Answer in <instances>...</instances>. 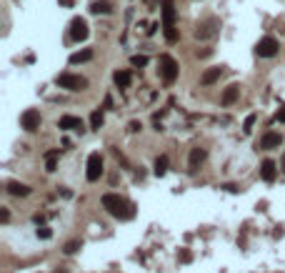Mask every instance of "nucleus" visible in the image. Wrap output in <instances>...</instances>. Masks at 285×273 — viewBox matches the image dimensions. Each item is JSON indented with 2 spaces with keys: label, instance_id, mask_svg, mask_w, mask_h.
<instances>
[{
  "label": "nucleus",
  "instance_id": "1",
  "mask_svg": "<svg viewBox=\"0 0 285 273\" xmlns=\"http://www.w3.org/2000/svg\"><path fill=\"white\" fill-rule=\"evenodd\" d=\"M103 208L113 218H120V221H130L135 216V205L130 201H125L123 196H118V193H105L103 196Z\"/></svg>",
  "mask_w": 285,
  "mask_h": 273
},
{
  "label": "nucleus",
  "instance_id": "2",
  "mask_svg": "<svg viewBox=\"0 0 285 273\" xmlns=\"http://www.w3.org/2000/svg\"><path fill=\"white\" fill-rule=\"evenodd\" d=\"M163 33L168 43H178V30H175V5L170 0H163Z\"/></svg>",
  "mask_w": 285,
  "mask_h": 273
},
{
  "label": "nucleus",
  "instance_id": "3",
  "mask_svg": "<svg viewBox=\"0 0 285 273\" xmlns=\"http://www.w3.org/2000/svg\"><path fill=\"white\" fill-rule=\"evenodd\" d=\"M55 83L60 88H65V91H85L88 88V78H83L78 73H60L55 78Z\"/></svg>",
  "mask_w": 285,
  "mask_h": 273
},
{
  "label": "nucleus",
  "instance_id": "4",
  "mask_svg": "<svg viewBox=\"0 0 285 273\" xmlns=\"http://www.w3.org/2000/svg\"><path fill=\"white\" fill-rule=\"evenodd\" d=\"M278 50H280V43H278L273 35L260 38V40H258V46H255V53H258L260 58H275Z\"/></svg>",
  "mask_w": 285,
  "mask_h": 273
},
{
  "label": "nucleus",
  "instance_id": "5",
  "mask_svg": "<svg viewBox=\"0 0 285 273\" xmlns=\"http://www.w3.org/2000/svg\"><path fill=\"white\" fill-rule=\"evenodd\" d=\"M178 73H180V68H178V63H175V58H170V55H163L160 58V78L168 83H175V78H178Z\"/></svg>",
  "mask_w": 285,
  "mask_h": 273
},
{
  "label": "nucleus",
  "instance_id": "6",
  "mask_svg": "<svg viewBox=\"0 0 285 273\" xmlns=\"http://www.w3.org/2000/svg\"><path fill=\"white\" fill-rule=\"evenodd\" d=\"M218 28H220V20H218V18H208V20H203V23H198L195 38H198V40H208V38H213L218 33Z\"/></svg>",
  "mask_w": 285,
  "mask_h": 273
},
{
  "label": "nucleus",
  "instance_id": "7",
  "mask_svg": "<svg viewBox=\"0 0 285 273\" xmlns=\"http://www.w3.org/2000/svg\"><path fill=\"white\" fill-rule=\"evenodd\" d=\"M20 125H23L28 133H35L40 128V113L35 108H28L23 115H20Z\"/></svg>",
  "mask_w": 285,
  "mask_h": 273
},
{
  "label": "nucleus",
  "instance_id": "8",
  "mask_svg": "<svg viewBox=\"0 0 285 273\" xmlns=\"http://www.w3.org/2000/svg\"><path fill=\"white\" fill-rule=\"evenodd\" d=\"M88 181H98L103 176V158L100 153H90V158H88V171H85Z\"/></svg>",
  "mask_w": 285,
  "mask_h": 273
},
{
  "label": "nucleus",
  "instance_id": "9",
  "mask_svg": "<svg viewBox=\"0 0 285 273\" xmlns=\"http://www.w3.org/2000/svg\"><path fill=\"white\" fill-rule=\"evenodd\" d=\"M88 23L83 18H73L70 20V40H75V43H80V40H85L88 38Z\"/></svg>",
  "mask_w": 285,
  "mask_h": 273
},
{
  "label": "nucleus",
  "instance_id": "10",
  "mask_svg": "<svg viewBox=\"0 0 285 273\" xmlns=\"http://www.w3.org/2000/svg\"><path fill=\"white\" fill-rule=\"evenodd\" d=\"M280 143H283V138H280V133H265L260 138V143H258V148H263V151H270V148H280Z\"/></svg>",
  "mask_w": 285,
  "mask_h": 273
},
{
  "label": "nucleus",
  "instance_id": "11",
  "mask_svg": "<svg viewBox=\"0 0 285 273\" xmlns=\"http://www.w3.org/2000/svg\"><path fill=\"white\" fill-rule=\"evenodd\" d=\"M58 128H63V131H80L83 128V120L78 115H63L58 120Z\"/></svg>",
  "mask_w": 285,
  "mask_h": 273
},
{
  "label": "nucleus",
  "instance_id": "12",
  "mask_svg": "<svg viewBox=\"0 0 285 273\" xmlns=\"http://www.w3.org/2000/svg\"><path fill=\"white\" fill-rule=\"evenodd\" d=\"M220 75H223V68H220V66L208 68V70L200 75V83H203V86H213V83H218V80H220Z\"/></svg>",
  "mask_w": 285,
  "mask_h": 273
},
{
  "label": "nucleus",
  "instance_id": "13",
  "mask_svg": "<svg viewBox=\"0 0 285 273\" xmlns=\"http://www.w3.org/2000/svg\"><path fill=\"white\" fill-rule=\"evenodd\" d=\"M203 160H205V151H203L200 145H198V148H193V151H190V158H188V168H190V171H198Z\"/></svg>",
  "mask_w": 285,
  "mask_h": 273
},
{
  "label": "nucleus",
  "instance_id": "14",
  "mask_svg": "<svg viewBox=\"0 0 285 273\" xmlns=\"http://www.w3.org/2000/svg\"><path fill=\"white\" fill-rule=\"evenodd\" d=\"M8 193H10V196H20V198H25V196H30V188H28L25 183L10 181V183H8Z\"/></svg>",
  "mask_w": 285,
  "mask_h": 273
},
{
  "label": "nucleus",
  "instance_id": "15",
  "mask_svg": "<svg viewBox=\"0 0 285 273\" xmlns=\"http://www.w3.org/2000/svg\"><path fill=\"white\" fill-rule=\"evenodd\" d=\"M90 13L93 15H108V13H113V5L108 3V0H93V3H90Z\"/></svg>",
  "mask_w": 285,
  "mask_h": 273
},
{
  "label": "nucleus",
  "instance_id": "16",
  "mask_svg": "<svg viewBox=\"0 0 285 273\" xmlns=\"http://www.w3.org/2000/svg\"><path fill=\"white\" fill-rule=\"evenodd\" d=\"M260 176H263V181H268V183H273L275 181V163L268 158V160H263V165H260Z\"/></svg>",
  "mask_w": 285,
  "mask_h": 273
},
{
  "label": "nucleus",
  "instance_id": "17",
  "mask_svg": "<svg viewBox=\"0 0 285 273\" xmlns=\"http://www.w3.org/2000/svg\"><path fill=\"white\" fill-rule=\"evenodd\" d=\"M113 80H115L118 88H128L130 83H133V73H130V70H115Z\"/></svg>",
  "mask_w": 285,
  "mask_h": 273
},
{
  "label": "nucleus",
  "instance_id": "18",
  "mask_svg": "<svg viewBox=\"0 0 285 273\" xmlns=\"http://www.w3.org/2000/svg\"><path fill=\"white\" fill-rule=\"evenodd\" d=\"M238 93H240V86H235V83H233V86H228L225 91H223V106H233V103L238 100Z\"/></svg>",
  "mask_w": 285,
  "mask_h": 273
},
{
  "label": "nucleus",
  "instance_id": "19",
  "mask_svg": "<svg viewBox=\"0 0 285 273\" xmlns=\"http://www.w3.org/2000/svg\"><path fill=\"white\" fill-rule=\"evenodd\" d=\"M68 60H70V66H78V63H88V60H93V50H90V48L78 50V53H73Z\"/></svg>",
  "mask_w": 285,
  "mask_h": 273
},
{
  "label": "nucleus",
  "instance_id": "20",
  "mask_svg": "<svg viewBox=\"0 0 285 273\" xmlns=\"http://www.w3.org/2000/svg\"><path fill=\"white\" fill-rule=\"evenodd\" d=\"M58 156H60V151H50V153H45V171H48V173H53L55 168H58Z\"/></svg>",
  "mask_w": 285,
  "mask_h": 273
},
{
  "label": "nucleus",
  "instance_id": "21",
  "mask_svg": "<svg viewBox=\"0 0 285 273\" xmlns=\"http://www.w3.org/2000/svg\"><path fill=\"white\" fill-rule=\"evenodd\" d=\"M168 173V156H160L155 160V176H165Z\"/></svg>",
  "mask_w": 285,
  "mask_h": 273
},
{
  "label": "nucleus",
  "instance_id": "22",
  "mask_svg": "<svg viewBox=\"0 0 285 273\" xmlns=\"http://www.w3.org/2000/svg\"><path fill=\"white\" fill-rule=\"evenodd\" d=\"M103 120H105V118H103V111H93V115H90V128L98 131L100 125H103Z\"/></svg>",
  "mask_w": 285,
  "mask_h": 273
},
{
  "label": "nucleus",
  "instance_id": "23",
  "mask_svg": "<svg viewBox=\"0 0 285 273\" xmlns=\"http://www.w3.org/2000/svg\"><path fill=\"white\" fill-rule=\"evenodd\" d=\"M255 120H258V115H255V113H250V115L245 118V123H243V133H253V125H255Z\"/></svg>",
  "mask_w": 285,
  "mask_h": 273
},
{
  "label": "nucleus",
  "instance_id": "24",
  "mask_svg": "<svg viewBox=\"0 0 285 273\" xmlns=\"http://www.w3.org/2000/svg\"><path fill=\"white\" fill-rule=\"evenodd\" d=\"M80 246H83L80 241H68V243H65V248H63V250H65V253H68V256H73V253H75V250H78Z\"/></svg>",
  "mask_w": 285,
  "mask_h": 273
},
{
  "label": "nucleus",
  "instance_id": "25",
  "mask_svg": "<svg viewBox=\"0 0 285 273\" xmlns=\"http://www.w3.org/2000/svg\"><path fill=\"white\" fill-rule=\"evenodd\" d=\"M130 63H133L135 68H145L148 66V58L145 55H133V58H130Z\"/></svg>",
  "mask_w": 285,
  "mask_h": 273
},
{
  "label": "nucleus",
  "instance_id": "26",
  "mask_svg": "<svg viewBox=\"0 0 285 273\" xmlns=\"http://www.w3.org/2000/svg\"><path fill=\"white\" fill-rule=\"evenodd\" d=\"M50 236H53V230H50L48 226H40V228H38V238H43V241H48Z\"/></svg>",
  "mask_w": 285,
  "mask_h": 273
},
{
  "label": "nucleus",
  "instance_id": "27",
  "mask_svg": "<svg viewBox=\"0 0 285 273\" xmlns=\"http://www.w3.org/2000/svg\"><path fill=\"white\" fill-rule=\"evenodd\" d=\"M140 128H143V125H140L138 120H130V125H128V131H130V133H138Z\"/></svg>",
  "mask_w": 285,
  "mask_h": 273
},
{
  "label": "nucleus",
  "instance_id": "28",
  "mask_svg": "<svg viewBox=\"0 0 285 273\" xmlns=\"http://www.w3.org/2000/svg\"><path fill=\"white\" fill-rule=\"evenodd\" d=\"M223 188H225V191H230V193H238V191H240V188H238L235 183H225Z\"/></svg>",
  "mask_w": 285,
  "mask_h": 273
},
{
  "label": "nucleus",
  "instance_id": "29",
  "mask_svg": "<svg viewBox=\"0 0 285 273\" xmlns=\"http://www.w3.org/2000/svg\"><path fill=\"white\" fill-rule=\"evenodd\" d=\"M278 120L285 123V106H280V111H278Z\"/></svg>",
  "mask_w": 285,
  "mask_h": 273
},
{
  "label": "nucleus",
  "instance_id": "30",
  "mask_svg": "<svg viewBox=\"0 0 285 273\" xmlns=\"http://www.w3.org/2000/svg\"><path fill=\"white\" fill-rule=\"evenodd\" d=\"M73 3H75V0H60L63 8H73Z\"/></svg>",
  "mask_w": 285,
  "mask_h": 273
},
{
  "label": "nucleus",
  "instance_id": "31",
  "mask_svg": "<svg viewBox=\"0 0 285 273\" xmlns=\"http://www.w3.org/2000/svg\"><path fill=\"white\" fill-rule=\"evenodd\" d=\"M8 218H10V213H8V208H3V216H0V221H3V223H8Z\"/></svg>",
  "mask_w": 285,
  "mask_h": 273
},
{
  "label": "nucleus",
  "instance_id": "32",
  "mask_svg": "<svg viewBox=\"0 0 285 273\" xmlns=\"http://www.w3.org/2000/svg\"><path fill=\"white\" fill-rule=\"evenodd\" d=\"M280 168H283V171H285V156H283V160H280Z\"/></svg>",
  "mask_w": 285,
  "mask_h": 273
}]
</instances>
